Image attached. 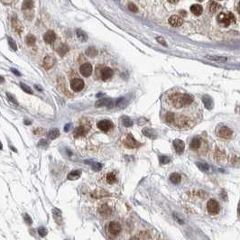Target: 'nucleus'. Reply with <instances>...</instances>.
Here are the masks:
<instances>
[{"label": "nucleus", "mask_w": 240, "mask_h": 240, "mask_svg": "<svg viewBox=\"0 0 240 240\" xmlns=\"http://www.w3.org/2000/svg\"><path fill=\"white\" fill-rule=\"evenodd\" d=\"M163 117L168 125L187 130L200 122L202 110L200 103L192 95L173 89L163 97Z\"/></svg>", "instance_id": "1"}, {"label": "nucleus", "mask_w": 240, "mask_h": 240, "mask_svg": "<svg viewBox=\"0 0 240 240\" xmlns=\"http://www.w3.org/2000/svg\"><path fill=\"white\" fill-rule=\"evenodd\" d=\"M217 19L219 24H221L224 26H228L230 24L235 23L236 21V17L232 13H220Z\"/></svg>", "instance_id": "2"}, {"label": "nucleus", "mask_w": 240, "mask_h": 240, "mask_svg": "<svg viewBox=\"0 0 240 240\" xmlns=\"http://www.w3.org/2000/svg\"><path fill=\"white\" fill-rule=\"evenodd\" d=\"M207 210L210 215H217L220 210V206L215 200H210L207 203Z\"/></svg>", "instance_id": "3"}, {"label": "nucleus", "mask_w": 240, "mask_h": 240, "mask_svg": "<svg viewBox=\"0 0 240 240\" xmlns=\"http://www.w3.org/2000/svg\"><path fill=\"white\" fill-rule=\"evenodd\" d=\"M124 145H125L127 147L131 148V149L137 148V147H139V146L141 145L140 143L137 142V141L134 138V137H133V135L130 134H127L126 138H125V140H124Z\"/></svg>", "instance_id": "4"}, {"label": "nucleus", "mask_w": 240, "mask_h": 240, "mask_svg": "<svg viewBox=\"0 0 240 240\" xmlns=\"http://www.w3.org/2000/svg\"><path fill=\"white\" fill-rule=\"evenodd\" d=\"M90 128V126L89 124H83V125H80L79 127L76 128V130L74 131V136L75 137H80V136H84L88 134L89 130Z\"/></svg>", "instance_id": "5"}, {"label": "nucleus", "mask_w": 240, "mask_h": 240, "mask_svg": "<svg viewBox=\"0 0 240 240\" xmlns=\"http://www.w3.org/2000/svg\"><path fill=\"white\" fill-rule=\"evenodd\" d=\"M218 135L221 138L228 139L233 135V131L227 127H221L218 131Z\"/></svg>", "instance_id": "6"}, {"label": "nucleus", "mask_w": 240, "mask_h": 240, "mask_svg": "<svg viewBox=\"0 0 240 240\" xmlns=\"http://www.w3.org/2000/svg\"><path fill=\"white\" fill-rule=\"evenodd\" d=\"M71 88L73 91L79 92L82 90V89L84 88V81L81 79H78V78L74 79L71 82Z\"/></svg>", "instance_id": "7"}, {"label": "nucleus", "mask_w": 240, "mask_h": 240, "mask_svg": "<svg viewBox=\"0 0 240 240\" xmlns=\"http://www.w3.org/2000/svg\"><path fill=\"white\" fill-rule=\"evenodd\" d=\"M108 230L109 234H111L112 236H116V235L119 234L120 231H121V226H120V224L118 222L112 221V222L109 223Z\"/></svg>", "instance_id": "8"}, {"label": "nucleus", "mask_w": 240, "mask_h": 240, "mask_svg": "<svg viewBox=\"0 0 240 240\" xmlns=\"http://www.w3.org/2000/svg\"><path fill=\"white\" fill-rule=\"evenodd\" d=\"M114 125L109 120H101L98 123V127L102 132H108L111 128H113Z\"/></svg>", "instance_id": "9"}, {"label": "nucleus", "mask_w": 240, "mask_h": 240, "mask_svg": "<svg viewBox=\"0 0 240 240\" xmlns=\"http://www.w3.org/2000/svg\"><path fill=\"white\" fill-rule=\"evenodd\" d=\"M80 72L84 77H90L92 72V66L90 63L86 62L80 67Z\"/></svg>", "instance_id": "10"}, {"label": "nucleus", "mask_w": 240, "mask_h": 240, "mask_svg": "<svg viewBox=\"0 0 240 240\" xmlns=\"http://www.w3.org/2000/svg\"><path fill=\"white\" fill-rule=\"evenodd\" d=\"M113 76V71L109 67H104L100 70V78L102 80H108Z\"/></svg>", "instance_id": "11"}, {"label": "nucleus", "mask_w": 240, "mask_h": 240, "mask_svg": "<svg viewBox=\"0 0 240 240\" xmlns=\"http://www.w3.org/2000/svg\"><path fill=\"white\" fill-rule=\"evenodd\" d=\"M98 211H99V213H100V215L102 217H108V216H110L112 214V209H111L110 206L108 204H107V203L102 204L99 207V209H98Z\"/></svg>", "instance_id": "12"}, {"label": "nucleus", "mask_w": 240, "mask_h": 240, "mask_svg": "<svg viewBox=\"0 0 240 240\" xmlns=\"http://www.w3.org/2000/svg\"><path fill=\"white\" fill-rule=\"evenodd\" d=\"M113 100L109 98H103L99 99L96 102L95 106L97 108H101V107H108V108H112L113 107Z\"/></svg>", "instance_id": "13"}, {"label": "nucleus", "mask_w": 240, "mask_h": 240, "mask_svg": "<svg viewBox=\"0 0 240 240\" xmlns=\"http://www.w3.org/2000/svg\"><path fill=\"white\" fill-rule=\"evenodd\" d=\"M169 23L171 26L173 27H178L181 26L183 23V20L181 17H180L179 15H171L169 18Z\"/></svg>", "instance_id": "14"}, {"label": "nucleus", "mask_w": 240, "mask_h": 240, "mask_svg": "<svg viewBox=\"0 0 240 240\" xmlns=\"http://www.w3.org/2000/svg\"><path fill=\"white\" fill-rule=\"evenodd\" d=\"M56 39V34L53 31H48L44 33L43 35V40L46 43H53Z\"/></svg>", "instance_id": "15"}, {"label": "nucleus", "mask_w": 240, "mask_h": 240, "mask_svg": "<svg viewBox=\"0 0 240 240\" xmlns=\"http://www.w3.org/2000/svg\"><path fill=\"white\" fill-rule=\"evenodd\" d=\"M11 23H12V26L15 32H17L18 33H21L23 32V25L21 24V22L18 19L16 18V17H13L11 20Z\"/></svg>", "instance_id": "16"}, {"label": "nucleus", "mask_w": 240, "mask_h": 240, "mask_svg": "<svg viewBox=\"0 0 240 240\" xmlns=\"http://www.w3.org/2000/svg\"><path fill=\"white\" fill-rule=\"evenodd\" d=\"M173 146L175 148V151L177 153L179 154H181L184 151V148H185V145H184V142L180 140V139H175L173 141Z\"/></svg>", "instance_id": "17"}, {"label": "nucleus", "mask_w": 240, "mask_h": 240, "mask_svg": "<svg viewBox=\"0 0 240 240\" xmlns=\"http://www.w3.org/2000/svg\"><path fill=\"white\" fill-rule=\"evenodd\" d=\"M55 61H55V59L53 56L48 55L43 60V66H44V68L46 69V70H49V69H51V67L54 65Z\"/></svg>", "instance_id": "18"}, {"label": "nucleus", "mask_w": 240, "mask_h": 240, "mask_svg": "<svg viewBox=\"0 0 240 240\" xmlns=\"http://www.w3.org/2000/svg\"><path fill=\"white\" fill-rule=\"evenodd\" d=\"M201 144H202L201 139L200 138V137L196 136V137H194V138H192V142H191V144H190V148H191L192 150L197 151L198 149H200Z\"/></svg>", "instance_id": "19"}, {"label": "nucleus", "mask_w": 240, "mask_h": 240, "mask_svg": "<svg viewBox=\"0 0 240 240\" xmlns=\"http://www.w3.org/2000/svg\"><path fill=\"white\" fill-rule=\"evenodd\" d=\"M202 101H203V103H204L205 108H207V109H211V108H213V99H212L210 96H208V95L203 96Z\"/></svg>", "instance_id": "20"}, {"label": "nucleus", "mask_w": 240, "mask_h": 240, "mask_svg": "<svg viewBox=\"0 0 240 240\" xmlns=\"http://www.w3.org/2000/svg\"><path fill=\"white\" fill-rule=\"evenodd\" d=\"M191 11L195 15H200L202 14V12H203V8H202V7L200 5L196 4V5H193V6L191 7Z\"/></svg>", "instance_id": "21"}, {"label": "nucleus", "mask_w": 240, "mask_h": 240, "mask_svg": "<svg viewBox=\"0 0 240 240\" xmlns=\"http://www.w3.org/2000/svg\"><path fill=\"white\" fill-rule=\"evenodd\" d=\"M108 195H109L108 192H107L106 191H103V190H98V191H95L92 193V197L96 198V199H100V198L106 197V196H108Z\"/></svg>", "instance_id": "22"}, {"label": "nucleus", "mask_w": 240, "mask_h": 240, "mask_svg": "<svg viewBox=\"0 0 240 240\" xmlns=\"http://www.w3.org/2000/svg\"><path fill=\"white\" fill-rule=\"evenodd\" d=\"M80 174H81L80 171H78V170H76V171H71L70 173H69V175H68V179H69V180H71V181L77 180V179H79V178L80 177Z\"/></svg>", "instance_id": "23"}, {"label": "nucleus", "mask_w": 240, "mask_h": 240, "mask_svg": "<svg viewBox=\"0 0 240 240\" xmlns=\"http://www.w3.org/2000/svg\"><path fill=\"white\" fill-rule=\"evenodd\" d=\"M76 33H77V36L78 38L81 41V42H86L88 40V35H87V33H86L84 31L80 30V29H78L76 31Z\"/></svg>", "instance_id": "24"}, {"label": "nucleus", "mask_w": 240, "mask_h": 240, "mask_svg": "<svg viewBox=\"0 0 240 240\" xmlns=\"http://www.w3.org/2000/svg\"><path fill=\"white\" fill-rule=\"evenodd\" d=\"M206 58L209 59V60H211V61H219V62H225L228 61V58L227 57H223V56H215V55H208L206 56Z\"/></svg>", "instance_id": "25"}, {"label": "nucleus", "mask_w": 240, "mask_h": 240, "mask_svg": "<svg viewBox=\"0 0 240 240\" xmlns=\"http://www.w3.org/2000/svg\"><path fill=\"white\" fill-rule=\"evenodd\" d=\"M170 181H171V182H173V183H174V184H178V183L181 182V175H180L179 173H173V174H171V176H170Z\"/></svg>", "instance_id": "26"}, {"label": "nucleus", "mask_w": 240, "mask_h": 240, "mask_svg": "<svg viewBox=\"0 0 240 240\" xmlns=\"http://www.w3.org/2000/svg\"><path fill=\"white\" fill-rule=\"evenodd\" d=\"M219 7H220V6L217 2H215V1H210L209 3V9H210V13H212V14L218 12V10L219 9Z\"/></svg>", "instance_id": "27"}, {"label": "nucleus", "mask_w": 240, "mask_h": 240, "mask_svg": "<svg viewBox=\"0 0 240 240\" xmlns=\"http://www.w3.org/2000/svg\"><path fill=\"white\" fill-rule=\"evenodd\" d=\"M143 134L148 137H150V138H155V136H156V134L154 133V131L151 128H145L143 130Z\"/></svg>", "instance_id": "28"}, {"label": "nucleus", "mask_w": 240, "mask_h": 240, "mask_svg": "<svg viewBox=\"0 0 240 240\" xmlns=\"http://www.w3.org/2000/svg\"><path fill=\"white\" fill-rule=\"evenodd\" d=\"M59 135H60V131L57 128H54L53 130H51L48 133V136H49V138H51V139H55V138H57Z\"/></svg>", "instance_id": "29"}, {"label": "nucleus", "mask_w": 240, "mask_h": 240, "mask_svg": "<svg viewBox=\"0 0 240 240\" xmlns=\"http://www.w3.org/2000/svg\"><path fill=\"white\" fill-rule=\"evenodd\" d=\"M107 181L109 183V184H113L116 181V176L114 173H109L107 174Z\"/></svg>", "instance_id": "30"}, {"label": "nucleus", "mask_w": 240, "mask_h": 240, "mask_svg": "<svg viewBox=\"0 0 240 240\" xmlns=\"http://www.w3.org/2000/svg\"><path fill=\"white\" fill-rule=\"evenodd\" d=\"M122 121H123V125L127 127H130L133 126V121L128 117V116H123L122 117Z\"/></svg>", "instance_id": "31"}, {"label": "nucleus", "mask_w": 240, "mask_h": 240, "mask_svg": "<svg viewBox=\"0 0 240 240\" xmlns=\"http://www.w3.org/2000/svg\"><path fill=\"white\" fill-rule=\"evenodd\" d=\"M97 53H98L97 50L95 48H93V47H90V48H89L87 51H86V54H87L88 56H90V57H92V58L95 57L97 55Z\"/></svg>", "instance_id": "32"}, {"label": "nucleus", "mask_w": 240, "mask_h": 240, "mask_svg": "<svg viewBox=\"0 0 240 240\" xmlns=\"http://www.w3.org/2000/svg\"><path fill=\"white\" fill-rule=\"evenodd\" d=\"M25 42L28 45H33L35 43V37H34L33 34H28L25 38Z\"/></svg>", "instance_id": "33"}, {"label": "nucleus", "mask_w": 240, "mask_h": 240, "mask_svg": "<svg viewBox=\"0 0 240 240\" xmlns=\"http://www.w3.org/2000/svg\"><path fill=\"white\" fill-rule=\"evenodd\" d=\"M69 51V48H68V46L67 45H65V44H62L58 50H57V51H58V53L61 55V56H63L67 51Z\"/></svg>", "instance_id": "34"}, {"label": "nucleus", "mask_w": 240, "mask_h": 240, "mask_svg": "<svg viewBox=\"0 0 240 240\" xmlns=\"http://www.w3.org/2000/svg\"><path fill=\"white\" fill-rule=\"evenodd\" d=\"M20 86H21L22 90H23L25 92H26V93H28V94H33V90H32V89L29 87V86L25 85V83H20Z\"/></svg>", "instance_id": "35"}, {"label": "nucleus", "mask_w": 240, "mask_h": 240, "mask_svg": "<svg viewBox=\"0 0 240 240\" xmlns=\"http://www.w3.org/2000/svg\"><path fill=\"white\" fill-rule=\"evenodd\" d=\"M198 167L202 171H208L210 170V166L207 163H197Z\"/></svg>", "instance_id": "36"}, {"label": "nucleus", "mask_w": 240, "mask_h": 240, "mask_svg": "<svg viewBox=\"0 0 240 240\" xmlns=\"http://www.w3.org/2000/svg\"><path fill=\"white\" fill-rule=\"evenodd\" d=\"M33 7V1H25L23 3V9L26 10V9H31Z\"/></svg>", "instance_id": "37"}, {"label": "nucleus", "mask_w": 240, "mask_h": 240, "mask_svg": "<svg viewBox=\"0 0 240 240\" xmlns=\"http://www.w3.org/2000/svg\"><path fill=\"white\" fill-rule=\"evenodd\" d=\"M159 161H160V163H161V164H167V163H170V158H169L168 156L162 155V156H160Z\"/></svg>", "instance_id": "38"}, {"label": "nucleus", "mask_w": 240, "mask_h": 240, "mask_svg": "<svg viewBox=\"0 0 240 240\" xmlns=\"http://www.w3.org/2000/svg\"><path fill=\"white\" fill-rule=\"evenodd\" d=\"M8 43H9V45H10V47L13 49V50H14V51H16L17 50V46H16V44H15V43L9 37L8 38Z\"/></svg>", "instance_id": "39"}, {"label": "nucleus", "mask_w": 240, "mask_h": 240, "mask_svg": "<svg viewBox=\"0 0 240 240\" xmlns=\"http://www.w3.org/2000/svg\"><path fill=\"white\" fill-rule=\"evenodd\" d=\"M128 8L131 10V11H133V12H138V8H137L136 7H135V5H134L133 3H129V5H128Z\"/></svg>", "instance_id": "40"}, {"label": "nucleus", "mask_w": 240, "mask_h": 240, "mask_svg": "<svg viewBox=\"0 0 240 240\" xmlns=\"http://www.w3.org/2000/svg\"><path fill=\"white\" fill-rule=\"evenodd\" d=\"M156 40H157V42L159 43H161V44H163V46H167V43H166V42H165V40L163 38V37H161V36H159V37H157L156 38Z\"/></svg>", "instance_id": "41"}, {"label": "nucleus", "mask_w": 240, "mask_h": 240, "mask_svg": "<svg viewBox=\"0 0 240 240\" xmlns=\"http://www.w3.org/2000/svg\"><path fill=\"white\" fill-rule=\"evenodd\" d=\"M38 232H39V234H40L42 236H44L47 234V230H46L44 228H40L38 229Z\"/></svg>", "instance_id": "42"}, {"label": "nucleus", "mask_w": 240, "mask_h": 240, "mask_svg": "<svg viewBox=\"0 0 240 240\" xmlns=\"http://www.w3.org/2000/svg\"><path fill=\"white\" fill-rule=\"evenodd\" d=\"M7 98L10 99V101H12L13 103H14V104H17V102H16V99H15V98H14L11 94H9V93H7Z\"/></svg>", "instance_id": "43"}, {"label": "nucleus", "mask_w": 240, "mask_h": 240, "mask_svg": "<svg viewBox=\"0 0 240 240\" xmlns=\"http://www.w3.org/2000/svg\"><path fill=\"white\" fill-rule=\"evenodd\" d=\"M92 166H93V169H94L95 171H99V170L102 168V165H101L100 163H94Z\"/></svg>", "instance_id": "44"}, {"label": "nucleus", "mask_w": 240, "mask_h": 240, "mask_svg": "<svg viewBox=\"0 0 240 240\" xmlns=\"http://www.w3.org/2000/svg\"><path fill=\"white\" fill-rule=\"evenodd\" d=\"M11 71L13 72V73H14V74H16L17 76H20V75H21V73H20V72H18V71H16V70H14V69H11Z\"/></svg>", "instance_id": "45"}, {"label": "nucleus", "mask_w": 240, "mask_h": 240, "mask_svg": "<svg viewBox=\"0 0 240 240\" xmlns=\"http://www.w3.org/2000/svg\"><path fill=\"white\" fill-rule=\"evenodd\" d=\"M70 127H71V124L66 125V126H65V127H64V130L67 132V131H69V128H70Z\"/></svg>", "instance_id": "46"}, {"label": "nucleus", "mask_w": 240, "mask_h": 240, "mask_svg": "<svg viewBox=\"0 0 240 240\" xmlns=\"http://www.w3.org/2000/svg\"><path fill=\"white\" fill-rule=\"evenodd\" d=\"M2 82H4V78L0 76V83H2Z\"/></svg>", "instance_id": "47"}, {"label": "nucleus", "mask_w": 240, "mask_h": 240, "mask_svg": "<svg viewBox=\"0 0 240 240\" xmlns=\"http://www.w3.org/2000/svg\"><path fill=\"white\" fill-rule=\"evenodd\" d=\"M169 3H171V4H177L178 1H170Z\"/></svg>", "instance_id": "48"}, {"label": "nucleus", "mask_w": 240, "mask_h": 240, "mask_svg": "<svg viewBox=\"0 0 240 240\" xmlns=\"http://www.w3.org/2000/svg\"><path fill=\"white\" fill-rule=\"evenodd\" d=\"M130 240H140L139 238H137V237H133L132 239H130Z\"/></svg>", "instance_id": "49"}, {"label": "nucleus", "mask_w": 240, "mask_h": 240, "mask_svg": "<svg viewBox=\"0 0 240 240\" xmlns=\"http://www.w3.org/2000/svg\"><path fill=\"white\" fill-rule=\"evenodd\" d=\"M2 148V145H1V142H0V149Z\"/></svg>", "instance_id": "50"}]
</instances>
